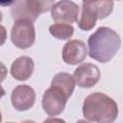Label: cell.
<instances>
[{"mask_svg": "<svg viewBox=\"0 0 123 123\" xmlns=\"http://www.w3.org/2000/svg\"><path fill=\"white\" fill-rule=\"evenodd\" d=\"M79 6L68 0L56 2L51 8V17L56 23L72 24L78 21Z\"/></svg>", "mask_w": 123, "mask_h": 123, "instance_id": "6", "label": "cell"}, {"mask_svg": "<svg viewBox=\"0 0 123 123\" xmlns=\"http://www.w3.org/2000/svg\"><path fill=\"white\" fill-rule=\"evenodd\" d=\"M42 123H66L63 119L58 118V117H49L45 120H43Z\"/></svg>", "mask_w": 123, "mask_h": 123, "instance_id": "15", "label": "cell"}, {"mask_svg": "<svg viewBox=\"0 0 123 123\" xmlns=\"http://www.w3.org/2000/svg\"><path fill=\"white\" fill-rule=\"evenodd\" d=\"M51 86L62 89L68 97H70L74 91L76 82L73 75L67 72H59L54 76L51 81Z\"/></svg>", "mask_w": 123, "mask_h": 123, "instance_id": "12", "label": "cell"}, {"mask_svg": "<svg viewBox=\"0 0 123 123\" xmlns=\"http://www.w3.org/2000/svg\"><path fill=\"white\" fill-rule=\"evenodd\" d=\"M49 33L52 37L60 40L69 39L74 34V28L70 24L55 23L49 27Z\"/></svg>", "mask_w": 123, "mask_h": 123, "instance_id": "13", "label": "cell"}, {"mask_svg": "<svg viewBox=\"0 0 123 123\" xmlns=\"http://www.w3.org/2000/svg\"><path fill=\"white\" fill-rule=\"evenodd\" d=\"M90 2L98 15V19H104L112 12L113 5H114L113 1L99 0V1H90Z\"/></svg>", "mask_w": 123, "mask_h": 123, "instance_id": "14", "label": "cell"}, {"mask_svg": "<svg viewBox=\"0 0 123 123\" xmlns=\"http://www.w3.org/2000/svg\"><path fill=\"white\" fill-rule=\"evenodd\" d=\"M83 115L95 123H113L118 115V106L110 96L102 92L88 94L83 103Z\"/></svg>", "mask_w": 123, "mask_h": 123, "instance_id": "2", "label": "cell"}, {"mask_svg": "<svg viewBox=\"0 0 123 123\" xmlns=\"http://www.w3.org/2000/svg\"><path fill=\"white\" fill-rule=\"evenodd\" d=\"M76 123H90V122H88V121H86V120H85V119H80V120H78Z\"/></svg>", "mask_w": 123, "mask_h": 123, "instance_id": "17", "label": "cell"}, {"mask_svg": "<svg viewBox=\"0 0 123 123\" xmlns=\"http://www.w3.org/2000/svg\"><path fill=\"white\" fill-rule=\"evenodd\" d=\"M20 123H37V122L34 121V120H30V119H28V120H24V121H22V122H20Z\"/></svg>", "mask_w": 123, "mask_h": 123, "instance_id": "16", "label": "cell"}, {"mask_svg": "<svg viewBox=\"0 0 123 123\" xmlns=\"http://www.w3.org/2000/svg\"><path fill=\"white\" fill-rule=\"evenodd\" d=\"M35 68V62L32 58L28 56H21L15 59L11 65V75L17 81L28 80Z\"/></svg>", "mask_w": 123, "mask_h": 123, "instance_id": "10", "label": "cell"}, {"mask_svg": "<svg viewBox=\"0 0 123 123\" xmlns=\"http://www.w3.org/2000/svg\"><path fill=\"white\" fill-rule=\"evenodd\" d=\"M6 123H13V122H6Z\"/></svg>", "mask_w": 123, "mask_h": 123, "instance_id": "18", "label": "cell"}, {"mask_svg": "<svg viewBox=\"0 0 123 123\" xmlns=\"http://www.w3.org/2000/svg\"><path fill=\"white\" fill-rule=\"evenodd\" d=\"M55 3L53 1H41V0H22L15 1L11 6V14L14 21L27 20L35 22L40 13L47 11H51L52 6Z\"/></svg>", "mask_w": 123, "mask_h": 123, "instance_id": "3", "label": "cell"}, {"mask_svg": "<svg viewBox=\"0 0 123 123\" xmlns=\"http://www.w3.org/2000/svg\"><path fill=\"white\" fill-rule=\"evenodd\" d=\"M76 85L80 87L89 88L94 86L100 80L101 72L96 64L85 62L79 65L73 72Z\"/></svg>", "mask_w": 123, "mask_h": 123, "instance_id": "7", "label": "cell"}, {"mask_svg": "<svg viewBox=\"0 0 123 123\" xmlns=\"http://www.w3.org/2000/svg\"><path fill=\"white\" fill-rule=\"evenodd\" d=\"M68 96L59 87L50 86L47 88L41 99V106L43 111L50 116L61 114L66 106Z\"/></svg>", "mask_w": 123, "mask_h": 123, "instance_id": "5", "label": "cell"}, {"mask_svg": "<svg viewBox=\"0 0 123 123\" xmlns=\"http://www.w3.org/2000/svg\"><path fill=\"white\" fill-rule=\"evenodd\" d=\"M98 19V15L93 9L90 1L82 2V12L80 18L77 23L81 30L83 31H90L96 25V21Z\"/></svg>", "mask_w": 123, "mask_h": 123, "instance_id": "11", "label": "cell"}, {"mask_svg": "<svg viewBox=\"0 0 123 123\" xmlns=\"http://www.w3.org/2000/svg\"><path fill=\"white\" fill-rule=\"evenodd\" d=\"M87 55L86 45L80 39H71L67 41L62 48V60L65 63L76 65L83 62Z\"/></svg>", "mask_w": 123, "mask_h": 123, "instance_id": "9", "label": "cell"}, {"mask_svg": "<svg viewBox=\"0 0 123 123\" xmlns=\"http://www.w3.org/2000/svg\"><path fill=\"white\" fill-rule=\"evenodd\" d=\"M88 55L91 59L106 63L118 52L121 46L119 35L109 27H99L87 39Z\"/></svg>", "mask_w": 123, "mask_h": 123, "instance_id": "1", "label": "cell"}, {"mask_svg": "<svg viewBox=\"0 0 123 123\" xmlns=\"http://www.w3.org/2000/svg\"><path fill=\"white\" fill-rule=\"evenodd\" d=\"M11 40L19 49L30 48L36 40V30L32 22L27 20L14 21L11 30Z\"/></svg>", "mask_w": 123, "mask_h": 123, "instance_id": "4", "label": "cell"}, {"mask_svg": "<svg viewBox=\"0 0 123 123\" xmlns=\"http://www.w3.org/2000/svg\"><path fill=\"white\" fill-rule=\"evenodd\" d=\"M11 102L16 111H28L35 105L36 91L28 85H19L12 89L11 94Z\"/></svg>", "mask_w": 123, "mask_h": 123, "instance_id": "8", "label": "cell"}]
</instances>
